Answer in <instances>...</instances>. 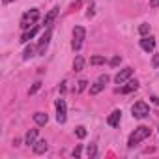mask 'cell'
<instances>
[{
    "mask_svg": "<svg viewBox=\"0 0 159 159\" xmlns=\"http://www.w3.org/2000/svg\"><path fill=\"white\" fill-rule=\"evenodd\" d=\"M148 137H150V127L140 125V127H137V129L129 135L127 146H129V148H133V146H137L139 142H142V140H144V139H148Z\"/></svg>",
    "mask_w": 159,
    "mask_h": 159,
    "instance_id": "obj_1",
    "label": "cell"
},
{
    "mask_svg": "<svg viewBox=\"0 0 159 159\" xmlns=\"http://www.w3.org/2000/svg\"><path fill=\"white\" fill-rule=\"evenodd\" d=\"M38 19H39V11L34 8V10H30V11H26L23 17H21V26L25 28V30H28L30 26H34L36 23H38Z\"/></svg>",
    "mask_w": 159,
    "mask_h": 159,
    "instance_id": "obj_2",
    "label": "cell"
},
{
    "mask_svg": "<svg viewBox=\"0 0 159 159\" xmlns=\"http://www.w3.org/2000/svg\"><path fill=\"white\" fill-rule=\"evenodd\" d=\"M84 38H86V30H84L83 26H75V28H73V41H71L73 51H79V49L83 47Z\"/></svg>",
    "mask_w": 159,
    "mask_h": 159,
    "instance_id": "obj_3",
    "label": "cell"
},
{
    "mask_svg": "<svg viewBox=\"0 0 159 159\" xmlns=\"http://www.w3.org/2000/svg\"><path fill=\"white\" fill-rule=\"evenodd\" d=\"M131 112H133L135 118H146V116L150 114V109H148V105H146L144 101H137V103L131 107Z\"/></svg>",
    "mask_w": 159,
    "mask_h": 159,
    "instance_id": "obj_4",
    "label": "cell"
},
{
    "mask_svg": "<svg viewBox=\"0 0 159 159\" xmlns=\"http://www.w3.org/2000/svg\"><path fill=\"white\" fill-rule=\"evenodd\" d=\"M67 120V107L64 99H56V122L64 124Z\"/></svg>",
    "mask_w": 159,
    "mask_h": 159,
    "instance_id": "obj_5",
    "label": "cell"
},
{
    "mask_svg": "<svg viewBox=\"0 0 159 159\" xmlns=\"http://www.w3.org/2000/svg\"><path fill=\"white\" fill-rule=\"evenodd\" d=\"M51 36H52V30L47 28V30L43 32L39 43H38V54H45V51H47V47H49V41H51Z\"/></svg>",
    "mask_w": 159,
    "mask_h": 159,
    "instance_id": "obj_6",
    "label": "cell"
},
{
    "mask_svg": "<svg viewBox=\"0 0 159 159\" xmlns=\"http://www.w3.org/2000/svg\"><path fill=\"white\" fill-rule=\"evenodd\" d=\"M131 75H133V69H131V67H125V69H122V71L116 73L114 83H116V84H124V83H127L129 79H131Z\"/></svg>",
    "mask_w": 159,
    "mask_h": 159,
    "instance_id": "obj_7",
    "label": "cell"
},
{
    "mask_svg": "<svg viewBox=\"0 0 159 159\" xmlns=\"http://www.w3.org/2000/svg\"><path fill=\"white\" fill-rule=\"evenodd\" d=\"M140 47H142L146 52H152L153 47H155V39H153V38H148V36H142V39H140Z\"/></svg>",
    "mask_w": 159,
    "mask_h": 159,
    "instance_id": "obj_8",
    "label": "cell"
},
{
    "mask_svg": "<svg viewBox=\"0 0 159 159\" xmlns=\"http://www.w3.org/2000/svg\"><path fill=\"white\" fill-rule=\"evenodd\" d=\"M120 118H122V111H112L111 114H109V118H107V124L111 125V127H116L118 124H120Z\"/></svg>",
    "mask_w": 159,
    "mask_h": 159,
    "instance_id": "obj_9",
    "label": "cell"
},
{
    "mask_svg": "<svg viewBox=\"0 0 159 159\" xmlns=\"http://www.w3.org/2000/svg\"><path fill=\"white\" fill-rule=\"evenodd\" d=\"M38 30H39V26H38V25H34L32 28H28V30L21 36V43H28V41H30V39L38 34Z\"/></svg>",
    "mask_w": 159,
    "mask_h": 159,
    "instance_id": "obj_10",
    "label": "cell"
},
{
    "mask_svg": "<svg viewBox=\"0 0 159 159\" xmlns=\"http://www.w3.org/2000/svg\"><path fill=\"white\" fill-rule=\"evenodd\" d=\"M32 148H34V153L41 155V153H45V152L49 150V144H47V140H36V142L32 144Z\"/></svg>",
    "mask_w": 159,
    "mask_h": 159,
    "instance_id": "obj_11",
    "label": "cell"
},
{
    "mask_svg": "<svg viewBox=\"0 0 159 159\" xmlns=\"http://www.w3.org/2000/svg\"><path fill=\"white\" fill-rule=\"evenodd\" d=\"M56 15H58V8H54V10H51L47 15H45V21H43V26L45 28H51L52 26V23H54V19H56Z\"/></svg>",
    "mask_w": 159,
    "mask_h": 159,
    "instance_id": "obj_12",
    "label": "cell"
},
{
    "mask_svg": "<svg viewBox=\"0 0 159 159\" xmlns=\"http://www.w3.org/2000/svg\"><path fill=\"white\" fill-rule=\"evenodd\" d=\"M36 139H38V129H28L26 131V135H25V144H34L36 142Z\"/></svg>",
    "mask_w": 159,
    "mask_h": 159,
    "instance_id": "obj_13",
    "label": "cell"
},
{
    "mask_svg": "<svg viewBox=\"0 0 159 159\" xmlns=\"http://www.w3.org/2000/svg\"><path fill=\"white\" fill-rule=\"evenodd\" d=\"M34 122H36L38 125H45V124L49 122V116H47L45 112H36V114H34Z\"/></svg>",
    "mask_w": 159,
    "mask_h": 159,
    "instance_id": "obj_14",
    "label": "cell"
},
{
    "mask_svg": "<svg viewBox=\"0 0 159 159\" xmlns=\"http://www.w3.org/2000/svg\"><path fill=\"white\" fill-rule=\"evenodd\" d=\"M73 69H75V71H83V69H84V56L79 54V56L73 60Z\"/></svg>",
    "mask_w": 159,
    "mask_h": 159,
    "instance_id": "obj_15",
    "label": "cell"
},
{
    "mask_svg": "<svg viewBox=\"0 0 159 159\" xmlns=\"http://www.w3.org/2000/svg\"><path fill=\"white\" fill-rule=\"evenodd\" d=\"M137 88H139V83H137V81H127V84L122 88V92H124V94H129V92H133V90H137Z\"/></svg>",
    "mask_w": 159,
    "mask_h": 159,
    "instance_id": "obj_16",
    "label": "cell"
},
{
    "mask_svg": "<svg viewBox=\"0 0 159 159\" xmlns=\"http://www.w3.org/2000/svg\"><path fill=\"white\" fill-rule=\"evenodd\" d=\"M103 88H105V83L98 81V83H94V84L90 86V94H92V96H96V94H99V92H101Z\"/></svg>",
    "mask_w": 159,
    "mask_h": 159,
    "instance_id": "obj_17",
    "label": "cell"
},
{
    "mask_svg": "<svg viewBox=\"0 0 159 159\" xmlns=\"http://www.w3.org/2000/svg\"><path fill=\"white\" fill-rule=\"evenodd\" d=\"M86 155H88L90 159H94V157L98 155V148H96V144H88V148H86Z\"/></svg>",
    "mask_w": 159,
    "mask_h": 159,
    "instance_id": "obj_18",
    "label": "cell"
},
{
    "mask_svg": "<svg viewBox=\"0 0 159 159\" xmlns=\"http://www.w3.org/2000/svg\"><path fill=\"white\" fill-rule=\"evenodd\" d=\"M90 64H92V66L105 64V58H103V56H99V54H96V56H92V58H90Z\"/></svg>",
    "mask_w": 159,
    "mask_h": 159,
    "instance_id": "obj_19",
    "label": "cell"
},
{
    "mask_svg": "<svg viewBox=\"0 0 159 159\" xmlns=\"http://www.w3.org/2000/svg\"><path fill=\"white\" fill-rule=\"evenodd\" d=\"M139 34H140V36H148V34H150V25H146V23L140 25V26H139Z\"/></svg>",
    "mask_w": 159,
    "mask_h": 159,
    "instance_id": "obj_20",
    "label": "cell"
},
{
    "mask_svg": "<svg viewBox=\"0 0 159 159\" xmlns=\"http://www.w3.org/2000/svg\"><path fill=\"white\" fill-rule=\"evenodd\" d=\"M75 135H77L79 139H84V137H86V129H84L83 125H79V127L75 129Z\"/></svg>",
    "mask_w": 159,
    "mask_h": 159,
    "instance_id": "obj_21",
    "label": "cell"
},
{
    "mask_svg": "<svg viewBox=\"0 0 159 159\" xmlns=\"http://www.w3.org/2000/svg\"><path fill=\"white\" fill-rule=\"evenodd\" d=\"M32 56H34V47L30 45V47H26V49H25V54H23V58H25V60H28V58H32Z\"/></svg>",
    "mask_w": 159,
    "mask_h": 159,
    "instance_id": "obj_22",
    "label": "cell"
},
{
    "mask_svg": "<svg viewBox=\"0 0 159 159\" xmlns=\"http://www.w3.org/2000/svg\"><path fill=\"white\" fill-rule=\"evenodd\" d=\"M86 84H88V83L84 81V79H81V81H79V83H77V92H83V90L86 88Z\"/></svg>",
    "mask_w": 159,
    "mask_h": 159,
    "instance_id": "obj_23",
    "label": "cell"
},
{
    "mask_svg": "<svg viewBox=\"0 0 159 159\" xmlns=\"http://www.w3.org/2000/svg\"><path fill=\"white\" fill-rule=\"evenodd\" d=\"M120 62H122V56H112V58H111V66H112V67L120 66Z\"/></svg>",
    "mask_w": 159,
    "mask_h": 159,
    "instance_id": "obj_24",
    "label": "cell"
},
{
    "mask_svg": "<svg viewBox=\"0 0 159 159\" xmlns=\"http://www.w3.org/2000/svg\"><path fill=\"white\" fill-rule=\"evenodd\" d=\"M152 66H153V67H159V52L153 54V58H152Z\"/></svg>",
    "mask_w": 159,
    "mask_h": 159,
    "instance_id": "obj_25",
    "label": "cell"
},
{
    "mask_svg": "<svg viewBox=\"0 0 159 159\" xmlns=\"http://www.w3.org/2000/svg\"><path fill=\"white\" fill-rule=\"evenodd\" d=\"M39 88H41V83H36V84H34V86H32V88H30V92H28V94H30V96H32V94H36V92H38V90H39Z\"/></svg>",
    "mask_w": 159,
    "mask_h": 159,
    "instance_id": "obj_26",
    "label": "cell"
},
{
    "mask_svg": "<svg viewBox=\"0 0 159 159\" xmlns=\"http://www.w3.org/2000/svg\"><path fill=\"white\" fill-rule=\"evenodd\" d=\"M81 153H83V148H81V146H75V150H73V157H79Z\"/></svg>",
    "mask_w": 159,
    "mask_h": 159,
    "instance_id": "obj_27",
    "label": "cell"
},
{
    "mask_svg": "<svg viewBox=\"0 0 159 159\" xmlns=\"http://www.w3.org/2000/svg\"><path fill=\"white\" fill-rule=\"evenodd\" d=\"M99 81H101V83H105V84H107V83H109V81H111V77H109V75H101V77H99Z\"/></svg>",
    "mask_w": 159,
    "mask_h": 159,
    "instance_id": "obj_28",
    "label": "cell"
},
{
    "mask_svg": "<svg viewBox=\"0 0 159 159\" xmlns=\"http://www.w3.org/2000/svg\"><path fill=\"white\" fill-rule=\"evenodd\" d=\"M150 8H159V0H150Z\"/></svg>",
    "mask_w": 159,
    "mask_h": 159,
    "instance_id": "obj_29",
    "label": "cell"
},
{
    "mask_svg": "<svg viewBox=\"0 0 159 159\" xmlns=\"http://www.w3.org/2000/svg\"><path fill=\"white\" fill-rule=\"evenodd\" d=\"M150 99H152V101H153V103H155V105H159V98H157V96H152V98H150Z\"/></svg>",
    "mask_w": 159,
    "mask_h": 159,
    "instance_id": "obj_30",
    "label": "cell"
},
{
    "mask_svg": "<svg viewBox=\"0 0 159 159\" xmlns=\"http://www.w3.org/2000/svg\"><path fill=\"white\" fill-rule=\"evenodd\" d=\"M8 2H13V0H4V4H8Z\"/></svg>",
    "mask_w": 159,
    "mask_h": 159,
    "instance_id": "obj_31",
    "label": "cell"
}]
</instances>
